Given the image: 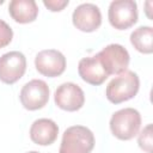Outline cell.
Segmentation results:
<instances>
[{
  "instance_id": "6da1fadb",
  "label": "cell",
  "mask_w": 153,
  "mask_h": 153,
  "mask_svg": "<svg viewBox=\"0 0 153 153\" xmlns=\"http://www.w3.org/2000/svg\"><path fill=\"white\" fill-rule=\"evenodd\" d=\"M140 87V79L133 71H126L115 76L106 86L105 96L112 104L127 102L136 96Z\"/></svg>"
},
{
  "instance_id": "ac0fdd59",
  "label": "cell",
  "mask_w": 153,
  "mask_h": 153,
  "mask_svg": "<svg viewBox=\"0 0 153 153\" xmlns=\"http://www.w3.org/2000/svg\"><path fill=\"white\" fill-rule=\"evenodd\" d=\"M27 153H39V152H37V151H30V152H27Z\"/></svg>"
},
{
  "instance_id": "ba28073f",
  "label": "cell",
  "mask_w": 153,
  "mask_h": 153,
  "mask_svg": "<svg viewBox=\"0 0 153 153\" xmlns=\"http://www.w3.org/2000/svg\"><path fill=\"white\" fill-rule=\"evenodd\" d=\"M54 102L57 108L73 112L84 106L85 94L79 85L74 82H63L56 88Z\"/></svg>"
},
{
  "instance_id": "2e32d148",
  "label": "cell",
  "mask_w": 153,
  "mask_h": 153,
  "mask_svg": "<svg viewBox=\"0 0 153 153\" xmlns=\"http://www.w3.org/2000/svg\"><path fill=\"white\" fill-rule=\"evenodd\" d=\"M12 38H13V31L11 26L6 22L0 19V49L8 45Z\"/></svg>"
},
{
  "instance_id": "4fadbf2b",
  "label": "cell",
  "mask_w": 153,
  "mask_h": 153,
  "mask_svg": "<svg viewBox=\"0 0 153 153\" xmlns=\"http://www.w3.org/2000/svg\"><path fill=\"white\" fill-rule=\"evenodd\" d=\"M8 13L19 24L32 23L38 16V6L33 0H12L8 5Z\"/></svg>"
},
{
  "instance_id": "3957f363",
  "label": "cell",
  "mask_w": 153,
  "mask_h": 153,
  "mask_svg": "<svg viewBox=\"0 0 153 153\" xmlns=\"http://www.w3.org/2000/svg\"><path fill=\"white\" fill-rule=\"evenodd\" d=\"M94 135L87 127L72 126L63 131L59 153H91Z\"/></svg>"
},
{
  "instance_id": "277c9868",
  "label": "cell",
  "mask_w": 153,
  "mask_h": 153,
  "mask_svg": "<svg viewBox=\"0 0 153 153\" xmlns=\"http://www.w3.org/2000/svg\"><path fill=\"white\" fill-rule=\"evenodd\" d=\"M137 5L133 0H115L108 11L109 23L117 30H127L137 22Z\"/></svg>"
},
{
  "instance_id": "52a82bcc",
  "label": "cell",
  "mask_w": 153,
  "mask_h": 153,
  "mask_svg": "<svg viewBox=\"0 0 153 153\" xmlns=\"http://www.w3.org/2000/svg\"><path fill=\"white\" fill-rule=\"evenodd\" d=\"M26 71V59L20 51H8L0 56V81L7 85L17 82Z\"/></svg>"
},
{
  "instance_id": "7c38bea8",
  "label": "cell",
  "mask_w": 153,
  "mask_h": 153,
  "mask_svg": "<svg viewBox=\"0 0 153 153\" xmlns=\"http://www.w3.org/2000/svg\"><path fill=\"white\" fill-rule=\"evenodd\" d=\"M59 135L57 124L50 118H38L30 127V139L39 146H49Z\"/></svg>"
},
{
  "instance_id": "9c48e42d",
  "label": "cell",
  "mask_w": 153,
  "mask_h": 153,
  "mask_svg": "<svg viewBox=\"0 0 153 153\" xmlns=\"http://www.w3.org/2000/svg\"><path fill=\"white\" fill-rule=\"evenodd\" d=\"M35 67L44 76L55 78L66 69V57L56 49L41 50L35 57Z\"/></svg>"
},
{
  "instance_id": "5b68a950",
  "label": "cell",
  "mask_w": 153,
  "mask_h": 153,
  "mask_svg": "<svg viewBox=\"0 0 153 153\" xmlns=\"http://www.w3.org/2000/svg\"><path fill=\"white\" fill-rule=\"evenodd\" d=\"M97 56L99 57L109 76L112 74L118 75L126 72L128 69L129 61H130L128 50L123 45L117 44V43H112V44L104 47L97 54Z\"/></svg>"
},
{
  "instance_id": "7a4b0ae2",
  "label": "cell",
  "mask_w": 153,
  "mask_h": 153,
  "mask_svg": "<svg viewBox=\"0 0 153 153\" xmlns=\"http://www.w3.org/2000/svg\"><path fill=\"white\" fill-rule=\"evenodd\" d=\"M141 127V115L134 108H124L112 114L110 118V130L120 140L128 141L139 134Z\"/></svg>"
},
{
  "instance_id": "5bb4252c",
  "label": "cell",
  "mask_w": 153,
  "mask_h": 153,
  "mask_svg": "<svg viewBox=\"0 0 153 153\" xmlns=\"http://www.w3.org/2000/svg\"><path fill=\"white\" fill-rule=\"evenodd\" d=\"M130 43L142 54H152L153 51V27L139 26L130 33Z\"/></svg>"
},
{
  "instance_id": "8992f818",
  "label": "cell",
  "mask_w": 153,
  "mask_h": 153,
  "mask_svg": "<svg viewBox=\"0 0 153 153\" xmlns=\"http://www.w3.org/2000/svg\"><path fill=\"white\" fill-rule=\"evenodd\" d=\"M19 99L26 110L35 111L42 109L49 100V87L44 80H30L22 87Z\"/></svg>"
},
{
  "instance_id": "e0dca14e",
  "label": "cell",
  "mask_w": 153,
  "mask_h": 153,
  "mask_svg": "<svg viewBox=\"0 0 153 153\" xmlns=\"http://www.w3.org/2000/svg\"><path fill=\"white\" fill-rule=\"evenodd\" d=\"M68 4H69L68 0H44L43 1V5L51 12H60L66 6H68Z\"/></svg>"
},
{
  "instance_id": "9a60e30c",
  "label": "cell",
  "mask_w": 153,
  "mask_h": 153,
  "mask_svg": "<svg viewBox=\"0 0 153 153\" xmlns=\"http://www.w3.org/2000/svg\"><path fill=\"white\" fill-rule=\"evenodd\" d=\"M137 143L141 149L147 153H153V133L152 124H147L139 134H137Z\"/></svg>"
},
{
  "instance_id": "d6986e66",
  "label": "cell",
  "mask_w": 153,
  "mask_h": 153,
  "mask_svg": "<svg viewBox=\"0 0 153 153\" xmlns=\"http://www.w3.org/2000/svg\"><path fill=\"white\" fill-rule=\"evenodd\" d=\"M1 4H4V0H0V5H1Z\"/></svg>"
},
{
  "instance_id": "30bf717a",
  "label": "cell",
  "mask_w": 153,
  "mask_h": 153,
  "mask_svg": "<svg viewBox=\"0 0 153 153\" xmlns=\"http://www.w3.org/2000/svg\"><path fill=\"white\" fill-rule=\"evenodd\" d=\"M73 25L82 32H93L102 25V13L98 6L91 2L79 5L72 14Z\"/></svg>"
},
{
  "instance_id": "8fae6325",
  "label": "cell",
  "mask_w": 153,
  "mask_h": 153,
  "mask_svg": "<svg viewBox=\"0 0 153 153\" xmlns=\"http://www.w3.org/2000/svg\"><path fill=\"white\" fill-rule=\"evenodd\" d=\"M78 73L85 82L93 86L102 85L109 78L97 55L82 57L78 65Z\"/></svg>"
}]
</instances>
